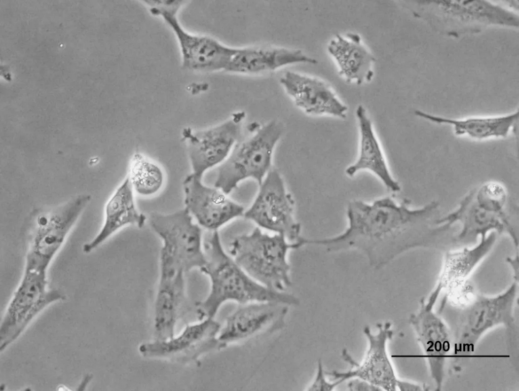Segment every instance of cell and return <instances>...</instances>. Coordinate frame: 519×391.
Listing matches in <instances>:
<instances>
[{
    "label": "cell",
    "mask_w": 519,
    "mask_h": 391,
    "mask_svg": "<svg viewBox=\"0 0 519 391\" xmlns=\"http://www.w3.org/2000/svg\"><path fill=\"white\" fill-rule=\"evenodd\" d=\"M410 204L407 199L398 203L389 196L370 203L353 201L347 206L344 231L331 237L309 239L308 244L329 252L359 250L376 269L412 250L447 244L452 228L438 223V203L433 201L417 208Z\"/></svg>",
    "instance_id": "1"
},
{
    "label": "cell",
    "mask_w": 519,
    "mask_h": 391,
    "mask_svg": "<svg viewBox=\"0 0 519 391\" xmlns=\"http://www.w3.org/2000/svg\"><path fill=\"white\" fill-rule=\"evenodd\" d=\"M206 262L200 269L210 282L207 296L196 304L199 320L214 318L219 308L228 302L244 304L255 302H275L290 306L299 305L298 298L286 292L269 289L250 277L227 253L218 231L203 243Z\"/></svg>",
    "instance_id": "2"
},
{
    "label": "cell",
    "mask_w": 519,
    "mask_h": 391,
    "mask_svg": "<svg viewBox=\"0 0 519 391\" xmlns=\"http://www.w3.org/2000/svg\"><path fill=\"white\" fill-rule=\"evenodd\" d=\"M518 291L514 281L506 290L495 296L476 293L467 281L447 294L456 311L450 327L454 354L473 357L471 353L480 339L493 329L503 326L510 333L515 329L514 309Z\"/></svg>",
    "instance_id": "3"
},
{
    "label": "cell",
    "mask_w": 519,
    "mask_h": 391,
    "mask_svg": "<svg viewBox=\"0 0 519 391\" xmlns=\"http://www.w3.org/2000/svg\"><path fill=\"white\" fill-rule=\"evenodd\" d=\"M508 194L504 186L495 181L486 182L470 191L458 207L438 222L461 227L454 236V245L475 244L478 238L491 232L505 233L518 247V215L507 207Z\"/></svg>",
    "instance_id": "4"
},
{
    "label": "cell",
    "mask_w": 519,
    "mask_h": 391,
    "mask_svg": "<svg viewBox=\"0 0 519 391\" xmlns=\"http://www.w3.org/2000/svg\"><path fill=\"white\" fill-rule=\"evenodd\" d=\"M302 238L290 242L282 234H269L256 227L236 237L230 244L229 254L257 282L284 292L292 286L288 254L303 246Z\"/></svg>",
    "instance_id": "5"
},
{
    "label": "cell",
    "mask_w": 519,
    "mask_h": 391,
    "mask_svg": "<svg viewBox=\"0 0 519 391\" xmlns=\"http://www.w3.org/2000/svg\"><path fill=\"white\" fill-rule=\"evenodd\" d=\"M253 129L250 136L237 143L218 167L214 186L227 195L246 180L252 179L260 185L272 169L274 153L283 135V125L272 120Z\"/></svg>",
    "instance_id": "6"
},
{
    "label": "cell",
    "mask_w": 519,
    "mask_h": 391,
    "mask_svg": "<svg viewBox=\"0 0 519 391\" xmlns=\"http://www.w3.org/2000/svg\"><path fill=\"white\" fill-rule=\"evenodd\" d=\"M91 198L89 194H80L38 214L30 234L24 269L48 271Z\"/></svg>",
    "instance_id": "7"
},
{
    "label": "cell",
    "mask_w": 519,
    "mask_h": 391,
    "mask_svg": "<svg viewBox=\"0 0 519 391\" xmlns=\"http://www.w3.org/2000/svg\"><path fill=\"white\" fill-rule=\"evenodd\" d=\"M65 298L60 291L49 287L48 271L24 269L1 321V351L14 341L46 307Z\"/></svg>",
    "instance_id": "8"
},
{
    "label": "cell",
    "mask_w": 519,
    "mask_h": 391,
    "mask_svg": "<svg viewBox=\"0 0 519 391\" xmlns=\"http://www.w3.org/2000/svg\"><path fill=\"white\" fill-rule=\"evenodd\" d=\"M147 3L150 6L151 13L161 16L174 33L184 67L203 72L227 69L238 49L224 45L211 37L194 34L184 30L177 17L181 1H149Z\"/></svg>",
    "instance_id": "9"
},
{
    "label": "cell",
    "mask_w": 519,
    "mask_h": 391,
    "mask_svg": "<svg viewBox=\"0 0 519 391\" xmlns=\"http://www.w3.org/2000/svg\"><path fill=\"white\" fill-rule=\"evenodd\" d=\"M295 201L284 180L272 169L262 183L251 205L243 216L258 227L284 235L290 242L298 241L301 225L294 218Z\"/></svg>",
    "instance_id": "10"
},
{
    "label": "cell",
    "mask_w": 519,
    "mask_h": 391,
    "mask_svg": "<svg viewBox=\"0 0 519 391\" xmlns=\"http://www.w3.org/2000/svg\"><path fill=\"white\" fill-rule=\"evenodd\" d=\"M245 113L238 112L225 121L207 129H183L192 172L203 177L208 170L219 166L228 158L241 136Z\"/></svg>",
    "instance_id": "11"
},
{
    "label": "cell",
    "mask_w": 519,
    "mask_h": 391,
    "mask_svg": "<svg viewBox=\"0 0 519 391\" xmlns=\"http://www.w3.org/2000/svg\"><path fill=\"white\" fill-rule=\"evenodd\" d=\"M377 332L373 333L366 326L363 333L368 341L366 354L361 363L356 362L346 349L342 351L344 360L351 369L346 371L325 372L326 375L343 382L358 378L381 389L382 390H397L399 378L397 377L387 350V343L393 336L392 324L389 322L378 323Z\"/></svg>",
    "instance_id": "12"
},
{
    "label": "cell",
    "mask_w": 519,
    "mask_h": 391,
    "mask_svg": "<svg viewBox=\"0 0 519 391\" xmlns=\"http://www.w3.org/2000/svg\"><path fill=\"white\" fill-rule=\"evenodd\" d=\"M220 328L221 325L214 318H205L186 326L176 336L143 343L138 350L146 358L166 359L181 364L198 363L204 354L223 349L218 339Z\"/></svg>",
    "instance_id": "13"
},
{
    "label": "cell",
    "mask_w": 519,
    "mask_h": 391,
    "mask_svg": "<svg viewBox=\"0 0 519 391\" xmlns=\"http://www.w3.org/2000/svg\"><path fill=\"white\" fill-rule=\"evenodd\" d=\"M149 221L162 246L179 258L187 272L205 264L202 229L185 208L169 214L152 212Z\"/></svg>",
    "instance_id": "14"
},
{
    "label": "cell",
    "mask_w": 519,
    "mask_h": 391,
    "mask_svg": "<svg viewBox=\"0 0 519 391\" xmlns=\"http://www.w3.org/2000/svg\"><path fill=\"white\" fill-rule=\"evenodd\" d=\"M409 322L422 347L423 358L427 362L435 390H440L447 360L465 357L454 353L452 335L447 322L433 308L427 307L423 299L418 311L411 315Z\"/></svg>",
    "instance_id": "15"
},
{
    "label": "cell",
    "mask_w": 519,
    "mask_h": 391,
    "mask_svg": "<svg viewBox=\"0 0 519 391\" xmlns=\"http://www.w3.org/2000/svg\"><path fill=\"white\" fill-rule=\"evenodd\" d=\"M289 306L275 302L239 304L226 318L218 335L223 349L282 329Z\"/></svg>",
    "instance_id": "16"
},
{
    "label": "cell",
    "mask_w": 519,
    "mask_h": 391,
    "mask_svg": "<svg viewBox=\"0 0 519 391\" xmlns=\"http://www.w3.org/2000/svg\"><path fill=\"white\" fill-rule=\"evenodd\" d=\"M202 177L193 173L182 182L184 208L197 224L214 231L243 216L244 207L218 188L206 185Z\"/></svg>",
    "instance_id": "17"
},
{
    "label": "cell",
    "mask_w": 519,
    "mask_h": 391,
    "mask_svg": "<svg viewBox=\"0 0 519 391\" xmlns=\"http://www.w3.org/2000/svg\"><path fill=\"white\" fill-rule=\"evenodd\" d=\"M497 239L491 232L474 246L449 251L445 255L437 281L426 301L434 306L444 292H448L467 281L471 274L489 254Z\"/></svg>",
    "instance_id": "18"
},
{
    "label": "cell",
    "mask_w": 519,
    "mask_h": 391,
    "mask_svg": "<svg viewBox=\"0 0 519 391\" xmlns=\"http://www.w3.org/2000/svg\"><path fill=\"white\" fill-rule=\"evenodd\" d=\"M280 81L295 104L306 114L346 118L347 107L322 81L293 72L285 73Z\"/></svg>",
    "instance_id": "19"
},
{
    "label": "cell",
    "mask_w": 519,
    "mask_h": 391,
    "mask_svg": "<svg viewBox=\"0 0 519 391\" xmlns=\"http://www.w3.org/2000/svg\"><path fill=\"white\" fill-rule=\"evenodd\" d=\"M146 220V216L136 207L134 192L127 176L107 200L102 225L96 235L83 245V252L91 253L126 226L141 228Z\"/></svg>",
    "instance_id": "20"
},
{
    "label": "cell",
    "mask_w": 519,
    "mask_h": 391,
    "mask_svg": "<svg viewBox=\"0 0 519 391\" xmlns=\"http://www.w3.org/2000/svg\"><path fill=\"white\" fill-rule=\"evenodd\" d=\"M356 115L360 132L359 154L356 161L346 168L345 173L352 177L359 171L368 170L376 175L389 190L395 193L400 191V185L389 171L372 121L362 105L358 106Z\"/></svg>",
    "instance_id": "21"
},
{
    "label": "cell",
    "mask_w": 519,
    "mask_h": 391,
    "mask_svg": "<svg viewBox=\"0 0 519 391\" xmlns=\"http://www.w3.org/2000/svg\"><path fill=\"white\" fill-rule=\"evenodd\" d=\"M415 115L437 124L450 126L457 136H467L476 140L507 137L515 130L518 111L500 116L470 117L456 119L431 114L416 110Z\"/></svg>",
    "instance_id": "22"
},
{
    "label": "cell",
    "mask_w": 519,
    "mask_h": 391,
    "mask_svg": "<svg viewBox=\"0 0 519 391\" xmlns=\"http://www.w3.org/2000/svg\"><path fill=\"white\" fill-rule=\"evenodd\" d=\"M301 63L316 64L317 61L300 50L283 48H245L238 49L226 70L236 73L255 74Z\"/></svg>",
    "instance_id": "23"
},
{
    "label": "cell",
    "mask_w": 519,
    "mask_h": 391,
    "mask_svg": "<svg viewBox=\"0 0 519 391\" xmlns=\"http://www.w3.org/2000/svg\"><path fill=\"white\" fill-rule=\"evenodd\" d=\"M347 38L337 34L328 46V51L337 61L340 74L348 82L355 80L357 84L370 81L374 75L371 69L374 57L362 46L360 38L348 33Z\"/></svg>",
    "instance_id": "24"
},
{
    "label": "cell",
    "mask_w": 519,
    "mask_h": 391,
    "mask_svg": "<svg viewBox=\"0 0 519 391\" xmlns=\"http://www.w3.org/2000/svg\"><path fill=\"white\" fill-rule=\"evenodd\" d=\"M127 176L134 193L143 197H151L159 192L165 179L161 167L140 153L132 156Z\"/></svg>",
    "instance_id": "25"
},
{
    "label": "cell",
    "mask_w": 519,
    "mask_h": 391,
    "mask_svg": "<svg viewBox=\"0 0 519 391\" xmlns=\"http://www.w3.org/2000/svg\"><path fill=\"white\" fill-rule=\"evenodd\" d=\"M326 375L322 361L319 360L314 378L306 390L311 391H331L333 390L338 385L342 383L339 380L330 382L327 379Z\"/></svg>",
    "instance_id": "26"
},
{
    "label": "cell",
    "mask_w": 519,
    "mask_h": 391,
    "mask_svg": "<svg viewBox=\"0 0 519 391\" xmlns=\"http://www.w3.org/2000/svg\"><path fill=\"white\" fill-rule=\"evenodd\" d=\"M348 387L352 391H381L379 387L362 379L354 378L348 383Z\"/></svg>",
    "instance_id": "27"
},
{
    "label": "cell",
    "mask_w": 519,
    "mask_h": 391,
    "mask_svg": "<svg viewBox=\"0 0 519 391\" xmlns=\"http://www.w3.org/2000/svg\"><path fill=\"white\" fill-rule=\"evenodd\" d=\"M425 389L423 386L418 383L411 381L406 380L399 379L397 384V390L401 391H420Z\"/></svg>",
    "instance_id": "28"
}]
</instances>
